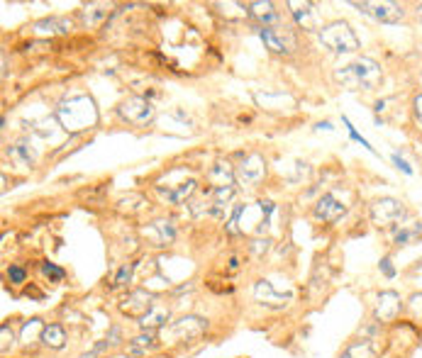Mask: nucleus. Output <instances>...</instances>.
I'll return each instance as SVG.
<instances>
[{
    "label": "nucleus",
    "instance_id": "obj_1",
    "mask_svg": "<svg viewBox=\"0 0 422 358\" xmlns=\"http://www.w3.org/2000/svg\"><path fill=\"white\" fill-rule=\"evenodd\" d=\"M56 122L61 125V130L66 132H83L98 125V108L95 100L86 93L69 95L59 103V108L54 110Z\"/></svg>",
    "mask_w": 422,
    "mask_h": 358
},
{
    "label": "nucleus",
    "instance_id": "obj_2",
    "mask_svg": "<svg viewBox=\"0 0 422 358\" xmlns=\"http://www.w3.org/2000/svg\"><path fill=\"white\" fill-rule=\"evenodd\" d=\"M318 37H320V44L335 54H352V52H357V49H362V42H359L357 32H354L352 25L345 20L328 22L325 27H320Z\"/></svg>",
    "mask_w": 422,
    "mask_h": 358
},
{
    "label": "nucleus",
    "instance_id": "obj_3",
    "mask_svg": "<svg viewBox=\"0 0 422 358\" xmlns=\"http://www.w3.org/2000/svg\"><path fill=\"white\" fill-rule=\"evenodd\" d=\"M117 115L122 117V122H127V125H132V127H147L151 125V120H154L156 110L147 98L132 95V98L122 100V103L117 105Z\"/></svg>",
    "mask_w": 422,
    "mask_h": 358
},
{
    "label": "nucleus",
    "instance_id": "obj_4",
    "mask_svg": "<svg viewBox=\"0 0 422 358\" xmlns=\"http://www.w3.org/2000/svg\"><path fill=\"white\" fill-rule=\"evenodd\" d=\"M369 215L376 227H398V222L408 215V210H405V205L396 198H379V200H374Z\"/></svg>",
    "mask_w": 422,
    "mask_h": 358
},
{
    "label": "nucleus",
    "instance_id": "obj_5",
    "mask_svg": "<svg viewBox=\"0 0 422 358\" xmlns=\"http://www.w3.org/2000/svg\"><path fill=\"white\" fill-rule=\"evenodd\" d=\"M237 173V183L244 188H254L266 178V161H264L261 154H247L242 159V164L234 169Z\"/></svg>",
    "mask_w": 422,
    "mask_h": 358
},
{
    "label": "nucleus",
    "instance_id": "obj_6",
    "mask_svg": "<svg viewBox=\"0 0 422 358\" xmlns=\"http://www.w3.org/2000/svg\"><path fill=\"white\" fill-rule=\"evenodd\" d=\"M403 312V298L396 290H381L376 295L374 305V322L379 324H391L398 320V315Z\"/></svg>",
    "mask_w": 422,
    "mask_h": 358
},
{
    "label": "nucleus",
    "instance_id": "obj_7",
    "mask_svg": "<svg viewBox=\"0 0 422 358\" xmlns=\"http://www.w3.org/2000/svg\"><path fill=\"white\" fill-rule=\"evenodd\" d=\"M207 320L200 315H183L178 320H173L168 324V334L176 337L178 341H188V339H198L207 332Z\"/></svg>",
    "mask_w": 422,
    "mask_h": 358
},
{
    "label": "nucleus",
    "instance_id": "obj_8",
    "mask_svg": "<svg viewBox=\"0 0 422 358\" xmlns=\"http://www.w3.org/2000/svg\"><path fill=\"white\" fill-rule=\"evenodd\" d=\"M154 298L147 293V290H142V288H137V290H129V293L125 295V298L120 300V312L125 317H129V320H142L144 315L154 307Z\"/></svg>",
    "mask_w": 422,
    "mask_h": 358
},
{
    "label": "nucleus",
    "instance_id": "obj_9",
    "mask_svg": "<svg viewBox=\"0 0 422 358\" xmlns=\"http://www.w3.org/2000/svg\"><path fill=\"white\" fill-rule=\"evenodd\" d=\"M354 8L371 15L374 20L386 22V25H396V22L405 20V15H408L403 5L398 3H354Z\"/></svg>",
    "mask_w": 422,
    "mask_h": 358
},
{
    "label": "nucleus",
    "instance_id": "obj_10",
    "mask_svg": "<svg viewBox=\"0 0 422 358\" xmlns=\"http://www.w3.org/2000/svg\"><path fill=\"white\" fill-rule=\"evenodd\" d=\"M142 237L147 239L151 246L164 249V246H171L176 242V227L168 220H154V222H149L147 227H142Z\"/></svg>",
    "mask_w": 422,
    "mask_h": 358
},
{
    "label": "nucleus",
    "instance_id": "obj_11",
    "mask_svg": "<svg viewBox=\"0 0 422 358\" xmlns=\"http://www.w3.org/2000/svg\"><path fill=\"white\" fill-rule=\"evenodd\" d=\"M354 69L359 74V81H362V91H376L384 81V69H381L379 61L362 57L354 61Z\"/></svg>",
    "mask_w": 422,
    "mask_h": 358
},
{
    "label": "nucleus",
    "instance_id": "obj_12",
    "mask_svg": "<svg viewBox=\"0 0 422 358\" xmlns=\"http://www.w3.org/2000/svg\"><path fill=\"white\" fill-rule=\"evenodd\" d=\"M345 215H347V205H342L335 195H323L318 200V205L313 208V217L318 222H325V225H335Z\"/></svg>",
    "mask_w": 422,
    "mask_h": 358
},
{
    "label": "nucleus",
    "instance_id": "obj_13",
    "mask_svg": "<svg viewBox=\"0 0 422 358\" xmlns=\"http://www.w3.org/2000/svg\"><path fill=\"white\" fill-rule=\"evenodd\" d=\"M288 8H291V15H293L298 27H303L305 32H313V30L320 32V18H318V13H315L313 3H298V0H291Z\"/></svg>",
    "mask_w": 422,
    "mask_h": 358
},
{
    "label": "nucleus",
    "instance_id": "obj_14",
    "mask_svg": "<svg viewBox=\"0 0 422 358\" xmlns=\"http://www.w3.org/2000/svg\"><path fill=\"white\" fill-rule=\"evenodd\" d=\"M168 320H171V307H168L166 302L156 300L154 307L139 320V329H142V332H156V329H164Z\"/></svg>",
    "mask_w": 422,
    "mask_h": 358
},
{
    "label": "nucleus",
    "instance_id": "obj_15",
    "mask_svg": "<svg viewBox=\"0 0 422 358\" xmlns=\"http://www.w3.org/2000/svg\"><path fill=\"white\" fill-rule=\"evenodd\" d=\"M205 178L212 188H234V183H237V173L227 161H217L215 166H210Z\"/></svg>",
    "mask_w": 422,
    "mask_h": 358
},
{
    "label": "nucleus",
    "instance_id": "obj_16",
    "mask_svg": "<svg viewBox=\"0 0 422 358\" xmlns=\"http://www.w3.org/2000/svg\"><path fill=\"white\" fill-rule=\"evenodd\" d=\"M195 190V181H188V183H178V186H156V193H159V198L164 200L166 205H183L185 200L193 195Z\"/></svg>",
    "mask_w": 422,
    "mask_h": 358
},
{
    "label": "nucleus",
    "instance_id": "obj_17",
    "mask_svg": "<svg viewBox=\"0 0 422 358\" xmlns=\"http://www.w3.org/2000/svg\"><path fill=\"white\" fill-rule=\"evenodd\" d=\"M254 298H256V302L269 305V307H286V305H288V300H291V295H278L269 281H256Z\"/></svg>",
    "mask_w": 422,
    "mask_h": 358
},
{
    "label": "nucleus",
    "instance_id": "obj_18",
    "mask_svg": "<svg viewBox=\"0 0 422 358\" xmlns=\"http://www.w3.org/2000/svg\"><path fill=\"white\" fill-rule=\"evenodd\" d=\"M156 346H159V341H156L154 332H139L137 337H132L127 341V354L142 358L151 354V351H156Z\"/></svg>",
    "mask_w": 422,
    "mask_h": 358
},
{
    "label": "nucleus",
    "instance_id": "obj_19",
    "mask_svg": "<svg viewBox=\"0 0 422 358\" xmlns=\"http://www.w3.org/2000/svg\"><path fill=\"white\" fill-rule=\"evenodd\" d=\"M249 15L256 22H261L264 27H269V30H271V25H276V22L281 20L276 5L269 3V0H256V3H249Z\"/></svg>",
    "mask_w": 422,
    "mask_h": 358
},
{
    "label": "nucleus",
    "instance_id": "obj_20",
    "mask_svg": "<svg viewBox=\"0 0 422 358\" xmlns=\"http://www.w3.org/2000/svg\"><path fill=\"white\" fill-rule=\"evenodd\" d=\"M39 341L42 346L52 351H61L66 346V329L61 324H44V329L39 332Z\"/></svg>",
    "mask_w": 422,
    "mask_h": 358
},
{
    "label": "nucleus",
    "instance_id": "obj_21",
    "mask_svg": "<svg viewBox=\"0 0 422 358\" xmlns=\"http://www.w3.org/2000/svg\"><path fill=\"white\" fill-rule=\"evenodd\" d=\"M71 27H74V22L64 18H47L35 22L37 35H66V32H71Z\"/></svg>",
    "mask_w": 422,
    "mask_h": 358
},
{
    "label": "nucleus",
    "instance_id": "obj_22",
    "mask_svg": "<svg viewBox=\"0 0 422 358\" xmlns=\"http://www.w3.org/2000/svg\"><path fill=\"white\" fill-rule=\"evenodd\" d=\"M422 234V225L420 222H413V225H398L393 229V244L396 246H408L413 244Z\"/></svg>",
    "mask_w": 422,
    "mask_h": 358
},
{
    "label": "nucleus",
    "instance_id": "obj_23",
    "mask_svg": "<svg viewBox=\"0 0 422 358\" xmlns=\"http://www.w3.org/2000/svg\"><path fill=\"white\" fill-rule=\"evenodd\" d=\"M335 81L340 83L342 88H347V91H362V81H359V74H357V69H354V64H347V66H342V69H337Z\"/></svg>",
    "mask_w": 422,
    "mask_h": 358
},
{
    "label": "nucleus",
    "instance_id": "obj_24",
    "mask_svg": "<svg viewBox=\"0 0 422 358\" xmlns=\"http://www.w3.org/2000/svg\"><path fill=\"white\" fill-rule=\"evenodd\" d=\"M259 37H261V42L266 44L269 52H274V54H288V47H286V42L278 35H276L274 30H269V27H261V30H259Z\"/></svg>",
    "mask_w": 422,
    "mask_h": 358
},
{
    "label": "nucleus",
    "instance_id": "obj_25",
    "mask_svg": "<svg viewBox=\"0 0 422 358\" xmlns=\"http://www.w3.org/2000/svg\"><path fill=\"white\" fill-rule=\"evenodd\" d=\"M374 351H371V341L362 339V341H352L347 346V351L342 354V358H371Z\"/></svg>",
    "mask_w": 422,
    "mask_h": 358
},
{
    "label": "nucleus",
    "instance_id": "obj_26",
    "mask_svg": "<svg viewBox=\"0 0 422 358\" xmlns=\"http://www.w3.org/2000/svg\"><path fill=\"white\" fill-rule=\"evenodd\" d=\"M10 156H13L15 161H20L22 166H32V164H35V156H32V151H30V147H27L25 142L13 144V147H10Z\"/></svg>",
    "mask_w": 422,
    "mask_h": 358
},
{
    "label": "nucleus",
    "instance_id": "obj_27",
    "mask_svg": "<svg viewBox=\"0 0 422 358\" xmlns=\"http://www.w3.org/2000/svg\"><path fill=\"white\" fill-rule=\"evenodd\" d=\"M42 273H44V278H49V283H61L66 278L64 268L52 264V261H44V264H42Z\"/></svg>",
    "mask_w": 422,
    "mask_h": 358
},
{
    "label": "nucleus",
    "instance_id": "obj_28",
    "mask_svg": "<svg viewBox=\"0 0 422 358\" xmlns=\"http://www.w3.org/2000/svg\"><path fill=\"white\" fill-rule=\"evenodd\" d=\"M0 339H3V344H0V351H3V354H8V351L15 346V332H13V327H10L8 322L0 327Z\"/></svg>",
    "mask_w": 422,
    "mask_h": 358
},
{
    "label": "nucleus",
    "instance_id": "obj_29",
    "mask_svg": "<svg viewBox=\"0 0 422 358\" xmlns=\"http://www.w3.org/2000/svg\"><path fill=\"white\" fill-rule=\"evenodd\" d=\"M132 271H134V264L120 266V271H117V276H115V281H112V285H115V288H125V285H129V283H132Z\"/></svg>",
    "mask_w": 422,
    "mask_h": 358
},
{
    "label": "nucleus",
    "instance_id": "obj_30",
    "mask_svg": "<svg viewBox=\"0 0 422 358\" xmlns=\"http://www.w3.org/2000/svg\"><path fill=\"white\" fill-rule=\"evenodd\" d=\"M342 122H345V127H347V130H349V137H352V139H354V142H359V144H362V147H367V149L371 151V154H376V149H374V147H371V144L367 142V139H364V137H362V134H359V132H357V127H354V125H352V122H349V117H342Z\"/></svg>",
    "mask_w": 422,
    "mask_h": 358
},
{
    "label": "nucleus",
    "instance_id": "obj_31",
    "mask_svg": "<svg viewBox=\"0 0 422 358\" xmlns=\"http://www.w3.org/2000/svg\"><path fill=\"white\" fill-rule=\"evenodd\" d=\"M8 281L13 285H25L27 283V271L22 266H10L8 268Z\"/></svg>",
    "mask_w": 422,
    "mask_h": 358
},
{
    "label": "nucleus",
    "instance_id": "obj_32",
    "mask_svg": "<svg viewBox=\"0 0 422 358\" xmlns=\"http://www.w3.org/2000/svg\"><path fill=\"white\" fill-rule=\"evenodd\" d=\"M379 271L384 273V276L388 278V281H393V278L398 276V271H396V266H393L391 256H384V259H381V264H379Z\"/></svg>",
    "mask_w": 422,
    "mask_h": 358
},
{
    "label": "nucleus",
    "instance_id": "obj_33",
    "mask_svg": "<svg viewBox=\"0 0 422 358\" xmlns=\"http://www.w3.org/2000/svg\"><path fill=\"white\" fill-rule=\"evenodd\" d=\"M391 159H393V166H396L398 171H403L405 176H413V166H410L408 161H405L401 154H393Z\"/></svg>",
    "mask_w": 422,
    "mask_h": 358
},
{
    "label": "nucleus",
    "instance_id": "obj_34",
    "mask_svg": "<svg viewBox=\"0 0 422 358\" xmlns=\"http://www.w3.org/2000/svg\"><path fill=\"white\" fill-rule=\"evenodd\" d=\"M108 341L112 346H120L122 344V329L120 327H110L108 329Z\"/></svg>",
    "mask_w": 422,
    "mask_h": 358
},
{
    "label": "nucleus",
    "instance_id": "obj_35",
    "mask_svg": "<svg viewBox=\"0 0 422 358\" xmlns=\"http://www.w3.org/2000/svg\"><path fill=\"white\" fill-rule=\"evenodd\" d=\"M413 110H415V117H418V120L422 122V93H418L413 98Z\"/></svg>",
    "mask_w": 422,
    "mask_h": 358
},
{
    "label": "nucleus",
    "instance_id": "obj_36",
    "mask_svg": "<svg viewBox=\"0 0 422 358\" xmlns=\"http://www.w3.org/2000/svg\"><path fill=\"white\" fill-rule=\"evenodd\" d=\"M52 122H54V120H52V117H47V120H44V122H42V127H47V125H52ZM37 134H39V137H49V134H52V132H49V130H42V132H37Z\"/></svg>",
    "mask_w": 422,
    "mask_h": 358
},
{
    "label": "nucleus",
    "instance_id": "obj_37",
    "mask_svg": "<svg viewBox=\"0 0 422 358\" xmlns=\"http://www.w3.org/2000/svg\"><path fill=\"white\" fill-rule=\"evenodd\" d=\"M318 130H335V127H332V122H320Z\"/></svg>",
    "mask_w": 422,
    "mask_h": 358
},
{
    "label": "nucleus",
    "instance_id": "obj_38",
    "mask_svg": "<svg viewBox=\"0 0 422 358\" xmlns=\"http://www.w3.org/2000/svg\"><path fill=\"white\" fill-rule=\"evenodd\" d=\"M95 356H98V354H95V351H91V354H83L81 358H95Z\"/></svg>",
    "mask_w": 422,
    "mask_h": 358
},
{
    "label": "nucleus",
    "instance_id": "obj_39",
    "mask_svg": "<svg viewBox=\"0 0 422 358\" xmlns=\"http://www.w3.org/2000/svg\"><path fill=\"white\" fill-rule=\"evenodd\" d=\"M418 264H420V268H422V259H420V261H418Z\"/></svg>",
    "mask_w": 422,
    "mask_h": 358
},
{
    "label": "nucleus",
    "instance_id": "obj_40",
    "mask_svg": "<svg viewBox=\"0 0 422 358\" xmlns=\"http://www.w3.org/2000/svg\"><path fill=\"white\" fill-rule=\"evenodd\" d=\"M420 83H422V74H420Z\"/></svg>",
    "mask_w": 422,
    "mask_h": 358
}]
</instances>
